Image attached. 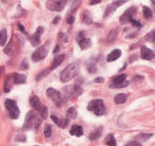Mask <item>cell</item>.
Wrapping results in <instances>:
<instances>
[{
	"instance_id": "obj_26",
	"label": "cell",
	"mask_w": 155,
	"mask_h": 146,
	"mask_svg": "<svg viewBox=\"0 0 155 146\" xmlns=\"http://www.w3.org/2000/svg\"><path fill=\"white\" fill-rule=\"evenodd\" d=\"M146 40L150 41V42H155V30L149 32V33L146 35Z\"/></svg>"
},
{
	"instance_id": "obj_6",
	"label": "cell",
	"mask_w": 155,
	"mask_h": 146,
	"mask_svg": "<svg viewBox=\"0 0 155 146\" xmlns=\"http://www.w3.org/2000/svg\"><path fill=\"white\" fill-rule=\"evenodd\" d=\"M5 107L6 109L8 110V113H10V117H12V119H17V117H19V114H20V110H19V108L17 107V104L15 101H13V100H5Z\"/></svg>"
},
{
	"instance_id": "obj_4",
	"label": "cell",
	"mask_w": 155,
	"mask_h": 146,
	"mask_svg": "<svg viewBox=\"0 0 155 146\" xmlns=\"http://www.w3.org/2000/svg\"><path fill=\"white\" fill-rule=\"evenodd\" d=\"M88 109L93 111L96 115H102L106 112V107L104 105V102L101 100H93L89 103Z\"/></svg>"
},
{
	"instance_id": "obj_37",
	"label": "cell",
	"mask_w": 155,
	"mask_h": 146,
	"mask_svg": "<svg viewBox=\"0 0 155 146\" xmlns=\"http://www.w3.org/2000/svg\"><path fill=\"white\" fill-rule=\"evenodd\" d=\"M73 22H74V16L69 17V18H68V23H69V25H73Z\"/></svg>"
},
{
	"instance_id": "obj_27",
	"label": "cell",
	"mask_w": 155,
	"mask_h": 146,
	"mask_svg": "<svg viewBox=\"0 0 155 146\" xmlns=\"http://www.w3.org/2000/svg\"><path fill=\"white\" fill-rule=\"evenodd\" d=\"M50 71H51V69H45V70H43V71H41V72L39 73L38 75H37L36 80H40L41 78H43L45 75H48V74H49Z\"/></svg>"
},
{
	"instance_id": "obj_40",
	"label": "cell",
	"mask_w": 155,
	"mask_h": 146,
	"mask_svg": "<svg viewBox=\"0 0 155 146\" xmlns=\"http://www.w3.org/2000/svg\"><path fill=\"white\" fill-rule=\"evenodd\" d=\"M104 78H102V77H97V78H96V80H95V82L96 83H104Z\"/></svg>"
},
{
	"instance_id": "obj_17",
	"label": "cell",
	"mask_w": 155,
	"mask_h": 146,
	"mask_svg": "<svg viewBox=\"0 0 155 146\" xmlns=\"http://www.w3.org/2000/svg\"><path fill=\"white\" fill-rule=\"evenodd\" d=\"M64 60V55L63 54H60V55H57L55 58L53 59V63H52V66H51V71L56 69L57 67H59L60 65L62 64V62Z\"/></svg>"
},
{
	"instance_id": "obj_15",
	"label": "cell",
	"mask_w": 155,
	"mask_h": 146,
	"mask_svg": "<svg viewBox=\"0 0 155 146\" xmlns=\"http://www.w3.org/2000/svg\"><path fill=\"white\" fill-rule=\"evenodd\" d=\"M12 80H14L15 84H25L27 82V76L25 74H20V73H14L12 74Z\"/></svg>"
},
{
	"instance_id": "obj_41",
	"label": "cell",
	"mask_w": 155,
	"mask_h": 146,
	"mask_svg": "<svg viewBox=\"0 0 155 146\" xmlns=\"http://www.w3.org/2000/svg\"><path fill=\"white\" fill-rule=\"evenodd\" d=\"M19 29H20V31H21V32H22V33H25H25H27V32H25V29H23V27H22V25H20V23H19Z\"/></svg>"
},
{
	"instance_id": "obj_19",
	"label": "cell",
	"mask_w": 155,
	"mask_h": 146,
	"mask_svg": "<svg viewBox=\"0 0 155 146\" xmlns=\"http://www.w3.org/2000/svg\"><path fill=\"white\" fill-rule=\"evenodd\" d=\"M82 21H84L86 25H91L93 22V19H92V16H91V13L89 12L88 10L84 11V15H82Z\"/></svg>"
},
{
	"instance_id": "obj_32",
	"label": "cell",
	"mask_w": 155,
	"mask_h": 146,
	"mask_svg": "<svg viewBox=\"0 0 155 146\" xmlns=\"http://www.w3.org/2000/svg\"><path fill=\"white\" fill-rule=\"evenodd\" d=\"M52 120H53L54 122H55V124L56 125H58V126H60V127H63V124L61 123V121H60L59 119H58V117H56L55 115H52Z\"/></svg>"
},
{
	"instance_id": "obj_2",
	"label": "cell",
	"mask_w": 155,
	"mask_h": 146,
	"mask_svg": "<svg viewBox=\"0 0 155 146\" xmlns=\"http://www.w3.org/2000/svg\"><path fill=\"white\" fill-rule=\"evenodd\" d=\"M39 124H40V119L37 117L36 112L30 111V112H28L27 117H25V123L23 125V129L30 130L33 129V128H38Z\"/></svg>"
},
{
	"instance_id": "obj_9",
	"label": "cell",
	"mask_w": 155,
	"mask_h": 146,
	"mask_svg": "<svg viewBox=\"0 0 155 146\" xmlns=\"http://www.w3.org/2000/svg\"><path fill=\"white\" fill-rule=\"evenodd\" d=\"M135 13H136V8H135V6H131L130 8H128V10L121 15L120 18H119V21H120L121 25H127V23L131 22L133 19V15H134Z\"/></svg>"
},
{
	"instance_id": "obj_13",
	"label": "cell",
	"mask_w": 155,
	"mask_h": 146,
	"mask_svg": "<svg viewBox=\"0 0 155 146\" xmlns=\"http://www.w3.org/2000/svg\"><path fill=\"white\" fill-rule=\"evenodd\" d=\"M140 56L143 59H146V60H151L153 59L155 57V53L153 51H152L151 49H149V48L145 47V46H143L140 49Z\"/></svg>"
},
{
	"instance_id": "obj_12",
	"label": "cell",
	"mask_w": 155,
	"mask_h": 146,
	"mask_svg": "<svg viewBox=\"0 0 155 146\" xmlns=\"http://www.w3.org/2000/svg\"><path fill=\"white\" fill-rule=\"evenodd\" d=\"M43 32V28L42 27H38L36 30V32H35L33 35L30 37V41H31L32 46H34V47H36V46L40 45V35L41 33Z\"/></svg>"
},
{
	"instance_id": "obj_25",
	"label": "cell",
	"mask_w": 155,
	"mask_h": 146,
	"mask_svg": "<svg viewBox=\"0 0 155 146\" xmlns=\"http://www.w3.org/2000/svg\"><path fill=\"white\" fill-rule=\"evenodd\" d=\"M107 145L109 146H116V141H115V138L113 137V134H109L107 137V140H106Z\"/></svg>"
},
{
	"instance_id": "obj_33",
	"label": "cell",
	"mask_w": 155,
	"mask_h": 146,
	"mask_svg": "<svg viewBox=\"0 0 155 146\" xmlns=\"http://www.w3.org/2000/svg\"><path fill=\"white\" fill-rule=\"evenodd\" d=\"M131 23H132V25L133 27H135V28H141V23L140 22H138L137 20H135V19H132V21H131Z\"/></svg>"
},
{
	"instance_id": "obj_30",
	"label": "cell",
	"mask_w": 155,
	"mask_h": 146,
	"mask_svg": "<svg viewBox=\"0 0 155 146\" xmlns=\"http://www.w3.org/2000/svg\"><path fill=\"white\" fill-rule=\"evenodd\" d=\"M67 115H68V117H76L75 108L74 107L69 108V110H68V112H67Z\"/></svg>"
},
{
	"instance_id": "obj_7",
	"label": "cell",
	"mask_w": 155,
	"mask_h": 146,
	"mask_svg": "<svg viewBox=\"0 0 155 146\" xmlns=\"http://www.w3.org/2000/svg\"><path fill=\"white\" fill-rule=\"evenodd\" d=\"M68 0H49L47 2V8L54 12H60L64 8Z\"/></svg>"
},
{
	"instance_id": "obj_16",
	"label": "cell",
	"mask_w": 155,
	"mask_h": 146,
	"mask_svg": "<svg viewBox=\"0 0 155 146\" xmlns=\"http://www.w3.org/2000/svg\"><path fill=\"white\" fill-rule=\"evenodd\" d=\"M120 56H121V51H120V50H118V49L113 50V51L108 55V57H107V62H109V63L114 62V60L118 59Z\"/></svg>"
},
{
	"instance_id": "obj_31",
	"label": "cell",
	"mask_w": 155,
	"mask_h": 146,
	"mask_svg": "<svg viewBox=\"0 0 155 146\" xmlns=\"http://www.w3.org/2000/svg\"><path fill=\"white\" fill-rule=\"evenodd\" d=\"M115 38H116V31H115V30H113V31H111L110 33H109L108 39H109L110 41H113Z\"/></svg>"
},
{
	"instance_id": "obj_10",
	"label": "cell",
	"mask_w": 155,
	"mask_h": 146,
	"mask_svg": "<svg viewBox=\"0 0 155 146\" xmlns=\"http://www.w3.org/2000/svg\"><path fill=\"white\" fill-rule=\"evenodd\" d=\"M128 0H116V1H113L112 3H110L106 8V13H104V17H109L110 15H112L113 13L116 11L117 8H119L120 5H123L124 2H127Z\"/></svg>"
},
{
	"instance_id": "obj_18",
	"label": "cell",
	"mask_w": 155,
	"mask_h": 146,
	"mask_svg": "<svg viewBox=\"0 0 155 146\" xmlns=\"http://www.w3.org/2000/svg\"><path fill=\"white\" fill-rule=\"evenodd\" d=\"M70 134L72 136H76V137H81L84 134V130H82V127L79 125H74L72 126V128L70 129Z\"/></svg>"
},
{
	"instance_id": "obj_34",
	"label": "cell",
	"mask_w": 155,
	"mask_h": 146,
	"mask_svg": "<svg viewBox=\"0 0 155 146\" xmlns=\"http://www.w3.org/2000/svg\"><path fill=\"white\" fill-rule=\"evenodd\" d=\"M79 4H80V0H73V5H72V10H74L75 8V6H76V8L79 6Z\"/></svg>"
},
{
	"instance_id": "obj_29",
	"label": "cell",
	"mask_w": 155,
	"mask_h": 146,
	"mask_svg": "<svg viewBox=\"0 0 155 146\" xmlns=\"http://www.w3.org/2000/svg\"><path fill=\"white\" fill-rule=\"evenodd\" d=\"M128 85H129V82L128 80H126V82L121 83V84H117V85L112 84V85H110V87L111 88H124V87H127Z\"/></svg>"
},
{
	"instance_id": "obj_11",
	"label": "cell",
	"mask_w": 155,
	"mask_h": 146,
	"mask_svg": "<svg viewBox=\"0 0 155 146\" xmlns=\"http://www.w3.org/2000/svg\"><path fill=\"white\" fill-rule=\"evenodd\" d=\"M84 32H80V33L78 34L76 40H77L78 45L80 46V48H81L82 50H86V49H89V48L91 47L92 42H91L90 39L86 38V37H84Z\"/></svg>"
},
{
	"instance_id": "obj_21",
	"label": "cell",
	"mask_w": 155,
	"mask_h": 146,
	"mask_svg": "<svg viewBox=\"0 0 155 146\" xmlns=\"http://www.w3.org/2000/svg\"><path fill=\"white\" fill-rule=\"evenodd\" d=\"M126 77H127L126 74H120V75H118V76H115V77H113V84H115V85L121 84V83L126 82Z\"/></svg>"
},
{
	"instance_id": "obj_38",
	"label": "cell",
	"mask_w": 155,
	"mask_h": 146,
	"mask_svg": "<svg viewBox=\"0 0 155 146\" xmlns=\"http://www.w3.org/2000/svg\"><path fill=\"white\" fill-rule=\"evenodd\" d=\"M28 67H29V66H28L27 60H23V62H22V65H21L20 68H21V69H23V68H28Z\"/></svg>"
},
{
	"instance_id": "obj_8",
	"label": "cell",
	"mask_w": 155,
	"mask_h": 146,
	"mask_svg": "<svg viewBox=\"0 0 155 146\" xmlns=\"http://www.w3.org/2000/svg\"><path fill=\"white\" fill-rule=\"evenodd\" d=\"M48 55V46H42V47L37 48L34 51V53L32 54V60L34 63H38L41 59L45 58V56Z\"/></svg>"
},
{
	"instance_id": "obj_22",
	"label": "cell",
	"mask_w": 155,
	"mask_h": 146,
	"mask_svg": "<svg viewBox=\"0 0 155 146\" xmlns=\"http://www.w3.org/2000/svg\"><path fill=\"white\" fill-rule=\"evenodd\" d=\"M100 136H101V128H98L96 131H94L93 134H90V140L91 141H96L98 138H100Z\"/></svg>"
},
{
	"instance_id": "obj_24",
	"label": "cell",
	"mask_w": 155,
	"mask_h": 146,
	"mask_svg": "<svg viewBox=\"0 0 155 146\" xmlns=\"http://www.w3.org/2000/svg\"><path fill=\"white\" fill-rule=\"evenodd\" d=\"M143 16H145L146 19H150L152 17L151 8H148V6H143Z\"/></svg>"
},
{
	"instance_id": "obj_3",
	"label": "cell",
	"mask_w": 155,
	"mask_h": 146,
	"mask_svg": "<svg viewBox=\"0 0 155 146\" xmlns=\"http://www.w3.org/2000/svg\"><path fill=\"white\" fill-rule=\"evenodd\" d=\"M30 104H31V106L35 110L38 111L39 114H40V117H42V119H47V117H48L47 107L41 104L40 100H39L36 95H32V97H30Z\"/></svg>"
},
{
	"instance_id": "obj_23",
	"label": "cell",
	"mask_w": 155,
	"mask_h": 146,
	"mask_svg": "<svg viewBox=\"0 0 155 146\" xmlns=\"http://www.w3.org/2000/svg\"><path fill=\"white\" fill-rule=\"evenodd\" d=\"M8 34H6V30L3 29L1 32H0V45L3 47L5 45V41H6V38H8Z\"/></svg>"
},
{
	"instance_id": "obj_36",
	"label": "cell",
	"mask_w": 155,
	"mask_h": 146,
	"mask_svg": "<svg viewBox=\"0 0 155 146\" xmlns=\"http://www.w3.org/2000/svg\"><path fill=\"white\" fill-rule=\"evenodd\" d=\"M100 1H101V0H90V4L91 5H95V4L99 3Z\"/></svg>"
},
{
	"instance_id": "obj_42",
	"label": "cell",
	"mask_w": 155,
	"mask_h": 146,
	"mask_svg": "<svg viewBox=\"0 0 155 146\" xmlns=\"http://www.w3.org/2000/svg\"><path fill=\"white\" fill-rule=\"evenodd\" d=\"M151 1H152V3H153L154 5H155V0H151Z\"/></svg>"
},
{
	"instance_id": "obj_35",
	"label": "cell",
	"mask_w": 155,
	"mask_h": 146,
	"mask_svg": "<svg viewBox=\"0 0 155 146\" xmlns=\"http://www.w3.org/2000/svg\"><path fill=\"white\" fill-rule=\"evenodd\" d=\"M126 146H141L140 144H139L138 142H136V141H132V142L128 143Z\"/></svg>"
},
{
	"instance_id": "obj_39",
	"label": "cell",
	"mask_w": 155,
	"mask_h": 146,
	"mask_svg": "<svg viewBox=\"0 0 155 146\" xmlns=\"http://www.w3.org/2000/svg\"><path fill=\"white\" fill-rule=\"evenodd\" d=\"M59 21H60V17H55V18H54V20H53V23H54V25H57Z\"/></svg>"
},
{
	"instance_id": "obj_1",
	"label": "cell",
	"mask_w": 155,
	"mask_h": 146,
	"mask_svg": "<svg viewBox=\"0 0 155 146\" xmlns=\"http://www.w3.org/2000/svg\"><path fill=\"white\" fill-rule=\"evenodd\" d=\"M77 73H78V65L71 64L65 67L64 70L61 72V74H60V80H61L62 83H67L69 80H73Z\"/></svg>"
},
{
	"instance_id": "obj_5",
	"label": "cell",
	"mask_w": 155,
	"mask_h": 146,
	"mask_svg": "<svg viewBox=\"0 0 155 146\" xmlns=\"http://www.w3.org/2000/svg\"><path fill=\"white\" fill-rule=\"evenodd\" d=\"M47 94H48V97H49L50 99H51L52 101L55 103L56 106H58V107H59V106L62 105L63 95L59 92V91L55 90L54 88H49L47 90Z\"/></svg>"
},
{
	"instance_id": "obj_20",
	"label": "cell",
	"mask_w": 155,
	"mask_h": 146,
	"mask_svg": "<svg viewBox=\"0 0 155 146\" xmlns=\"http://www.w3.org/2000/svg\"><path fill=\"white\" fill-rule=\"evenodd\" d=\"M127 99H128L127 94H124V93H119V94H117L116 97H114V102L116 104H124V102L127 101Z\"/></svg>"
},
{
	"instance_id": "obj_14",
	"label": "cell",
	"mask_w": 155,
	"mask_h": 146,
	"mask_svg": "<svg viewBox=\"0 0 155 146\" xmlns=\"http://www.w3.org/2000/svg\"><path fill=\"white\" fill-rule=\"evenodd\" d=\"M64 91L69 93L70 95H73V97H78L82 93V89L79 86H70L68 89H64Z\"/></svg>"
},
{
	"instance_id": "obj_28",
	"label": "cell",
	"mask_w": 155,
	"mask_h": 146,
	"mask_svg": "<svg viewBox=\"0 0 155 146\" xmlns=\"http://www.w3.org/2000/svg\"><path fill=\"white\" fill-rule=\"evenodd\" d=\"M45 136L47 137V138H50V137L52 136V126L51 125H45Z\"/></svg>"
}]
</instances>
